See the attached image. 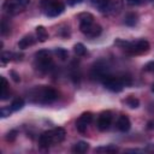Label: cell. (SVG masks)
Masks as SVG:
<instances>
[{"label":"cell","instance_id":"7402d4cb","mask_svg":"<svg viewBox=\"0 0 154 154\" xmlns=\"http://www.w3.org/2000/svg\"><path fill=\"white\" fill-rule=\"evenodd\" d=\"M73 52H75L77 55L82 57V55H84V54L87 53V48L84 47L83 43H76V45L73 46Z\"/></svg>","mask_w":154,"mask_h":154},{"label":"cell","instance_id":"6da1fadb","mask_svg":"<svg viewBox=\"0 0 154 154\" xmlns=\"http://www.w3.org/2000/svg\"><path fill=\"white\" fill-rule=\"evenodd\" d=\"M28 99L32 103L48 105L58 99V93L48 85H37L29 90Z\"/></svg>","mask_w":154,"mask_h":154},{"label":"cell","instance_id":"4fadbf2b","mask_svg":"<svg viewBox=\"0 0 154 154\" xmlns=\"http://www.w3.org/2000/svg\"><path fill=\"white\" fill-rule=\"evenodd\" d=\"M34 43H35L34 36H32V35H25V36H23V37L19 40L18 47H19L20 49H25V48H28L29 46H32Z\"/></svg>","mask_w":154,"mask_h":154},{"label":"cell","instance_id":"83f0119b","mask_svg":"<svg viewBox=\"0 0 154 154\" xmlns=\"http://www.w3.org/2000/svg\"><path fill=\"white\" fill-rule=\"evenodd\" d=\"M82 1H84V0H66V2H67V5H70V6H73V5H77V4H79V2H82Z\"/></svg>","mask_w":154,"mask_h":154},{"label":"cell","instance_id":"30bf717a","mask_svg":"<svg viewBox=\"0 0 154 154\" xmlns=\"http://www.w3.org/2000/svg\"><path fill=\"white\" fill-rule=\"evenodd\" d=\"M91 120H93V114L90 113V112H84V113H82L79 117H78V119L76 120V129L79 131V132H85V130L88 129V126H89V124L91 123Z\"/></svg>","mask_w":154,"mask_h":154},{"label":"cell","instance_id":"3957f363","mask_svg":"<svg viewBox=\"0 0 154 154\" xmlns=\"http://www.w3.org/2000/svg\"><path fill=\"white\" fill-rule=\"evenodd\" d=\"M66 132L63 128H54L52 130L45 131L38 137V146L42 148H48L53 144L60 143L65 140Z\"/></svg>","mask_w":154,"mask_h":154},{"label":"cell","instance_id":"9c48e42d","mask_svg":"<svg viewBox=\"0 0 154 154\" xmlns=\"http://www.w3.org/2000/svg\"><path fill=\"white\" fill-rule=\"evenodd\" d=\"M112 123V112L111 111H103L99 114L97 117V122H96V126L99 130L105 131L109 128Z\"/></svg>","mask_w":154,"mask_h":154},{"label":"cell","instance_id":"277c9868","mask_svg":"<svg viewBox=\"0 0 154 154\" xmlns=\"http://www.w3.org/2000/svg\"><path fill=\"white\" fill-rule=\"evenodd\" d=\"M101 83L103 87L113 93H119L123 90L124 87L131 84V78L129 76H112V75H106L102 79Z\"/></svg>","mask_w":154,"mask_h":154},{"label":"cell","instance_id":"2e32d148","mask_svg":"<svg viewBox=\"0 0 154 154\" xmlns=\"http://www.w3.org/2000/svg\"><path fill=\"white\" fill-rule=\"evenodd\" d=\"M36 37L40 42H45L48 38V31L46 30L45 26H42V25L36 26Z\"/></svg>","mask_w":154,"mask_h":154},{"label":"cell","instance_id":"8fae6325","mask_svg":"<svg viewBox=\"0 0 154 154\" xmlns=\"http://www.w3.org/2000/svg\"><path fill=\"white\" fill-rule=\"evenodd\" d=\"M90 75H91V77H93L94 79L101 81L106 75H108V67H107V65H106L105 63L99 61V63H96V64L93 66Z\"/></svg>","mask_w":154,"mask_h":154},{"label":"cell","instance_id":"4316f807","mask_svg":"<svg viewBox=\"0 0 154 154\" xmlns=\"http://www.w3.org/2000/svg\"><path fill=\"white\" fill-rule=\"evenodd\" d=\"M11 76H12V78H13V81H14V82H19V81H20L19 75H18L16 71H11Z\"/></svg>","mask_w":154,"mask_h":154},{"label":"cell","instance_id":"484cf974","mask_svg":"<svg viewBox=\"0 0 154 154\" xmlns=\"http://www.w3.org/2000/svg\"><path fill=\"white\" fill-rule=\"evenodd\" d=\"M144 70L154 72V61H149V63H148V64L144 66Z\"/></svg>","mask_w":154,"mask_h":154},{"label":"cell","instance_id":"f546056e","mask_svg":"<svg viewBox=\"0 0 154 154\" xmlns=\"http://www.w3.org/2000/svg\"><path fill=\"white\" fill-rule=\"evenodd\" d=\"M144 1H152V0H144Z\"/></svg>","mask_w":154,"mask_h":154},{"label":"cell","instance_id":"d6986e66","mask_svg":"<svg viewBox=\"0 0 154 154\" xmlns=\"http://www.w3.org/2000/svg\"><path fill=\"white\" fill-rule=\"evenodd\" d=\"M118 150V147L114 144H107V146H102V147H97L95 148L96 153H114Z\"/></svg>","mask_w":154,"mask_h":154},{"label":"cell","instance_id":"cb8c5ba5","mask_svg":"<svg viewBox=\"0 0 154 154\" xmlns=\"http://www.w3.org/2000/svg\"><path fill=\"white\" fill-rule=\"evenodd\" d=\"M124 4L129 5V6H136V5H141L144 2V0H123Z\"/></svg>","mask_w":154,"mask_h":154},{"label":"cell","instance_id":"52a82bcc","mask_svg":"<svg viewBox=\"0 0 154 154\" xmlns=\"http://www.w3.org/2000/svg\"><path fill=\"white\" fill-rule=\"evenodd\" d=\"M29 2L30 0H5L2 4V10L5 13L10 16H14L24 11L25 7L29 5Z\"/></svg>","mask_w":154,"mask_h":154},{"label":"cell","instance_id":"9a60e30c","mask_svg":"<svg viewBox=\"0 0 154 154\" xmlns=\"http://www.w3.org/2000/svg\"><path fill=\"white\" fill-rule=\"evenodd\" d=\"M111 4V0H91V5L99 11H106Z\"/></svg>","mask_w":154,"mask_h":154},{"label":"cell","instance_id":"5bb4252c","mask_svg":"<svg viewBox=\"0 0 154 154\" xmlns=\"http://www.w3.org/2000/svg\"><path fill=\"white\" fill-rule=\"evenodd\" d=\"M89 149V144L84 141H79L77 143H75V146L72 147V152L77 153V154H83Z\"/></svg>","mask_w":154,"mask_h":154},{"label":"cell","instance_id":"d4e9b609","mask_svg":"<svg viewBox=\"0 0 154 154\" xmlns=\"http://www.w3.org/2000/svg\"><path fill=\"white\" fill-rule=\"evenodd\" d=\"M16 137H17V131H16V130H11V131H10V132H7V135H6V140H7V141H10V142L14 141V140H16Z\"/></svg>","mask_w":154,"mask_h":154},{"label":"cell","instance_id":"ffe728a7","mask_svg":"<svg viewBox=\"0 0 154 154\" xmlns=\"http://www.w3.org/2000/svg\"><path fill=\"white\" fill-rule=\"evenodd\" d=\"M124 102H125L130 108H137V107L140 106V100H138L137 97L132 96V95L128 96V97L124 100Z\"/></svg>","mask_w":154,"mask_h":154},{"label":"cell","instance_id":"7a4b0ae2","mask_svg":"<svg viewBox=\"0 0 154 154\" xmlns=\"http://www.w3.org/2000/svg\"><path fill=\"white\" fill-rule=\"evenodd\" d=\"M114 43L130 55H138V54L147 53L150 48L149 42L144 38L136 40V41H125L122 38H117L114 41Z\"/></svg>","mask_w":154,"mask_h":154},{"label":"cell","instance_id":"44dd1931","mask_svg":"<svg viewBox=\"0 0 154 154\" xmlns=\"http://www.w3.org/2000/svg\"><path fill=\"white\" fill-rule=\"evenodd\" d=\"M124 23H125L126 25H129V26H134V25L137 23V14H135V13H128V14L125 16Z\"/></svg>","mask_w":154,"mask_h":154},{"label":"cell","instance_id":"e0dca14e","mask_svg":"<svg viewBox=\"0 0 154 154\" xmlns=\"http://www.w3.org/2000/svg\"><path fill=\"white\" fill-rule=\"evenodd\" d=\"M0 81H1V93H0V99L1 100H6L7 96H8V83L6 81V78L4 76L0 77Z\"/></svg>","mask_w":154,"mask_h":154},{"label":"cell","instance_id":"7c38bea8","mask_svg":"<svg viewBox=\"0 0 154 154\" xmlns=\"http://www.w3.org/2000/svg\"><path fill=\"white\" fill-rule=\"evenodd\" d=\"M130 128H131V123H130L129 117L124 116V114L120 116L118 118V120H117V129L119 131H122V132H126V131L130 130Z\"/></svg>","mask_w":154,"mask_h":154},{"label":"cell","instance_id":"ba28073f","mask_svg":"<svg viewBox=\"0 0 154 154\" xmlns=\"http://www.w3.org/2000/svg\"><path fill=\"white\" fill-rule=\"evenodd\" d=\"M79 30L88 37H97L101 34V26L96 24L95 22H89V23H79Z\"/></svg>","mask_w":154,"mask_h":154},{"label":"cell","instance_id":"f1b7e54d","mask_svg":"<svg viewBox=\"0 0 154 154\" xmlns=\"http://www.w3.org/2000/svg\"><path fill=\"white\" fill-rule=\"evenodd\" d=\"M152 91H153V93H154V85H153V87H152Z\"/></svg>","mask_w":154,"mask_h":154},{"label":"cell","instance_id":"ac0fdd59","mask_svg":"<svg viewBox=\"0 0 154 154\" xmlns=\"http://www.w3.org/2000/svg\"><path fill=\"white\" fill-rule=\"evenodd\" d=\"M23 106H24V100H23L22 97H16V99L11 102V105H10V109H11V112H16V111L22 109Z\"/></svg>","mask_w":154,"mask_h":154},{"label":"cell","instance_id":"603a6c76","mask_svg":"<svg viewBox=\"0 0 154 154\" xmlns=\"http://www.w3.org/2000/svg\"><path fill=\"white\" fill-rule=\"evenodd\" d=\"M54 52H55V54L58 55V58H60L61 60H66V59H67L69 53H67L66 49H64V48H61V47H58V48H55Z\"/></svg>","mask_w":154,"mask_h":154},{"label":"cell","instance_id":"8992f818","mask_svg":"<svg viewBox=\"0 0 154 154\" xmlns=\"http://www.w3.org/2000/svg\"><path fill=\"white\" fill-rule=\"evenodd\" d=\"M34 65L36 70L40 72H48L53 69V59L51 57V53L47 49H41L35 53V60Z\"/></svg>","mask_w":154,"mask_h":154},{"label":"cell","instance_id":"5b68a950","mask_svg":"<svg viewBox=\"0 0 154 154\" xmlns=\"http://www.w3.org/2000/svg\"><path fill=\"white\" fill-rule=\"evenodd\" d=\"M40 8L45 16L54 18L64 12L65 5L60 0H40Z\"/></svg>","mask_w":154,"mask_h":154}]
</instances>
